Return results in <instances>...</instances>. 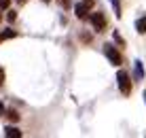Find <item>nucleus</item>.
<instances>
[{"mask_svg": "<svg viewBox=\"0 0 146 138\" xmlns=\"http://www.w3.org/2000/svg\"><path fill=\"white\" fill-rule=\"evenodd\" d=\"M117 85H119V91L123 96L131 94V79H129L127 70H119V72H117Z\"/></svg>", "mask_w": 146, "mask_h": 138, "instance_id": "f257e3e1", "label": "nucleus"}, {"mask_svg": "<svg viewBox=\"0 0 146 138\" xmlns=\"http://www.w3.org/2000/svg\"><path fill=\"white\" fill-rule=\"evenodd\" d=\"M104 55H106L108 62L114 64V66H121V64H123V58H121V53L114 49V45H110V43L104 45Z\"/></svg>", "mask_w": 146, "mask_h": 138, "instance_id": "f03ea898", "label": "nucleus"}, {"mask_svg": "<svg viewBox=\"0 0 146 138\" xmlns=\"http://www.w3.org/2000/svg\"><path fill=\"white\" fill-rule=\"evenodd\" d=\"M89 19H91V23H93V28H95V32H104V30H106V15H104L102 11L93 13Z\"/></svg>", "mask_w": 146, "mask_h": 138, "instance_id": "7ed1b4c3", "label": "nucleus"}, {"mask_svg": "<svg viewBox=\"0 0 146 138\" xmlns=\"http://www.w3.org/2000/svg\"><path fill=\"white\" fill-rule=\"evenodd\" d=\"M89 11H91V9H89L85 2H78L76 7H74V15H76L78 19H85V17L89 15Z\"/></svg>", "mask_w": 146, "mask_h": 138, "instance_id": "20e7f679", "label": "nucleus"}, {"mask_svg": "<svg viewBox=\"0 0 146 138\" xmlns=\"http://www.w3.org/2000/svg\"><path fill=\"white\" fill-rule=\"evenodd\" d=\"M4 136H7V138H19L21 132H19L15 125H7V127H4Z\"/></svg>", "mask_w": 146, "mask_h": 138, "instance_id": "39448f33", "label": "nucleus"}, {"mask_svg": "<svg viewBox=\"0 0 146 138\" xmlns=\"http://www.w3.org/2000/svg\"><path fill=\"white\" fill-rule=\"evenodd\" d=\"M135 30H138V34H146V15L135 19Z\"/></svg>", "mask_w": 146, "mask_h": 138, "instance_id": "423d86ee", "label": "nucleus"}, {"mask_svg": "<svg viewBox=\"0 0 146 138\" xmlns=\"http://www.w3.org/2000/svg\"><path fill=\"white\" fill-rule=\"evenodd\" d=\"M133 68H135V81H142V79H144V66H142V62H140V60H135V62H133Z\"/></svg>", "mask_w": 146, "mask_h": 138, "instance_id": "0eeeda50", "label": "nucleus"}, {"mask_svg": "<svg viewBox=\"0 0 146 138\" xmlns=\"http://www.w3.org/2000/svg\"><path fill=\"white\" fill-rule=\"evenodd\" d=\"M13 36H17V32H15V30H4V32H0V43H2V40H7V38H13Z\"/></svg>", "mask_w": 146, "mask_h": 138, "instance_id": "6e6552de", "label": "nucleus"}, {"mask_svg": "<svg viewBox=\"0 0 146 138\" xmlns=\"http://www.w3.org/2000/svg\"><path fill=\"white\" fill-rule=\"evenodd\" d=\"M110 4H112V9H114V15H117V17L121 19V0H110Z\"/></svg>", "mask_w": 146, "mask_h": 138, "instance_id": "1a4fd4ad", "label": "nucleus"}, {"mask_svg": "<svg viewBox=\"0 0 146 138\" xmlns=\"http://www.w3.org/2000/svg\"><path fill=\"white\" fill-rule=\"evenodd\" d=\"M4 115H7L9 119L13 121V123H15V121H19V115H17V111H4Z\"/></svg>", "mask_w": 146, "mask_h": 138, "instance_id": "9d476101", "label": "nucleus"}, {"mask_svg": "<svg viewBox=\"0 0 146 138\" xmlns=\"http://www.w3.org/2000/svg\"><path fill=\"white\" fill-rule=\"evenodd\" d=\"M112 40H114L117 45H121V47H125V40H123V36H121L119 32H114V34H112Z\"/></svg>", "mask_w": 146, "mask_h": 138, "instance_id": "9b49d317", "label": "nucleus"}, {"mask_svg": "<svg viewBox=\"0 0 146 138\" xmlns=\"http://www.w3.org/2000/svg\"><path fill=\"white\" fill-rule=\"evenodd\" d=\"M7 19H9V21H15V19H17V13H15V11H9Z\"/></svg>", "mask_w": 146, "mask_h": 138, "instance_id": "f8f14e48", "label": "nucleus"}, {"mask_svg": "<svg viewBox=\"0 0 146 138\" xmlns=\"http://www.w3.org/2000/svg\"><path fill=\"white\" fill-rule=\"evenodd\" d=\"M9 4H11V0H0V9H9Z\"/></svg>", "mask_w": 146, "mask_h": 138, "instance_id": "ddd939ff", "label": "nucleus"}, {"mask_svg": "<svg viewBox=\"0 0 146 138\" xmlns=\"http://www.w3.org/2000/svg\"><path fill=\"white\" fill-rule=\"evenodd\" d=\"M2 83H4V68L0 66V85H2Z\"/></svg>", "mask_w": 146, "mask_h": 138, "instance_id": "4468645a", "label": "nucleus"}, {"mask_svg": "<svg viewBox=\"0 0 146 138\" xmlns=\"http://www.w3.org/2000/svg\"><path fill=\"white\" fill-rule=\"evenodd\" d=\"M83 2H85V4H87V7H89V9H93V4H95V0H83Z\"/></svg>", "mask_w": 146, "mask_h": 138, "instance_id": "2eb2a0df", "label": "nucleus"}, {"mask_svg": "<svg viewBox=\"0 0 146 138\" xmlns=\"http://www.w3.org/2000/svg\"><path fill=\"white\" fill-rule=\"evenodd\" d=\"M0 117H4V104L0 102Z\"/></svg>", "mask_w": 146, "mask_h": 138, "instance_id": "dca6fc26", "label": "nucleus"}, {"mask_svg": "<svg viewBox=\"0 0 146 138\" xmlns=\"http://www.w3.org/2000/svg\"><path fill=\"white\" fill-rule=\"evenodd\" d=\"M17 2H19V4H26V2H28V0H17Z\"/></svg>", "mask_w": 146, "mask_h": 138, "instance_id": "f3484780", "label": "nucleus"}, {"mask_svg": "<svg viewBox=\"0 0 146 138\" xmlns=\"http://www.w3.org/2000/svg\"><path fill=\"white\" fill-rule=\"evenodd\" d=\"M144 102H146V91H144Z\"/></svg>", "mask_w": 146, "mask_h": 138, "instance_id": "a211bd4d", "label": "nucleus"}, {"mask_svg": "<svg viewBox=\"0 0 146 138\" xmlns=\"http://www.w3.org/2000/svg\"><path fill=\"white\" fill-rule=\"evenodd\" d=\"M42 2H49V0H42Z\"/></svg>", "mask_w": 146, "mask_h": 138, "instance_id": "6ab92c4d", "label": "nucleus"}]
</instances>
